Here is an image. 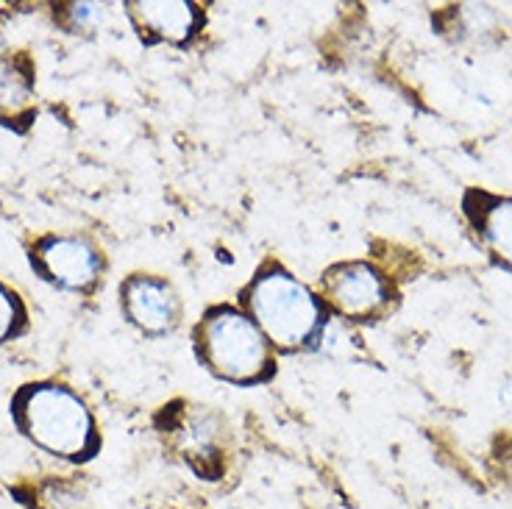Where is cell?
<instances>
[{
    "label": "cell",
    "mask_w": 512,
    "mask_h": 509,
    "mask_svg": "<svg viewBox=\"0 0 512 509\" xmlns=\"http://www.w3.org/2000/svg\"><path fill=\"white\" fill-rule=\"evenodd\" d=\"M34 95V78L26 59L0 51V115H20Z\"/></svg>",
    "instance_id": "30bf717a"
},
{
    "label": "cell",
    "mask_w": 512,
    "mask_h": 509,
    "mask_svg": "<svg viewBox=\"0 0 512 509\" xmlns=\"http://www.w3.org/2000/svg\"><path fill=\"white\" fill-rule=\"evenodd\" d=\"M128 14L140 34L151 42H173L181 45L201 28L204 14L195 3L187 0H148V3H128Z\"/></svg>",
    "instance_id": "ba28073f"
},
{
    "label": "cell",
    "mask_w": 512,
    "mask_h": 509,
    "mask_svg": "<svg viewBox=\"0 0 512 509\" xmlns=\"http://www.w3.org/2000/svg\"><path fill=\"white\" fill-rule=\"evenodd\" d=\"M167 437L192 471L201 473L204 479H218L226 429L212 409L190 404H184V409H173L167 415Z\"/></svg>",
    "instance_id": "5b68a950"
},
{
    "label": "cell",
    "mask_w": 512,
    "mask_h": 509,
    "mask_svg": "<svg viewBox=\"0 0 512 509\" xmlns=\"http://www.w3.org/2000/svg\"><path fill=\"white\" fill-rule=\"evenodd\" d=\"M12 412L20 432L53 457L87 459L98 451L90 409L64 384H26L14 395Z\"/></svg>",
    "instance_id": "7a4b0ae2"
},
{
    "label": "cell",
    "mask_w": 512,
    "mask_h": 509,
    "mask_svg": "<svg viewBox=\"0 0 512 509\" xmlns=\"http://www.w3.org/2000/svg\"><path fill=\"white\" fill-rule=\"evenodd\" d=\"M465 212L474 223L479 240L499 259L501 265L512 270V198H499L487 192H468Z\"/></svg>",
    "instance_id": "9c48e42d"
},
{
    "label": "cell",
    "mask_w": 512,
    "mask_h": 509,
    "mask_svg": "<svg viewBox=\"0 0 512 509\" xmlns=\"http://www.w3.org/2000/svg\"><path fill=\"white\" fill-rule=\"evenodd\" d=\"M34 268L42 279L59 284L64 290H87L101 273V254L90 240L73 234H51L42 237L31 251Z\"/></svg>",
    "instance_id": "8992f818"
},
{
    "label": "cell",
    "mask_w": 512,
    "mask_h": 509,
    "mask_svg": "<svg viewBox=\"0 0 512 509\" xmlns=\"http://www.w3.org/2000/svg\"><path fill=\"white\" fill-rule=\"evenodd\" d=\"M320 301L348 320H368L387 309L390 284L368 262H340L320 276Z\"/></svg>",
    "instance_id": "277c9868"
},
{
    "label": "cell",
    "mask_w": 512,
    "mask_h": 509,
    "mask_svg": "<svg viewBox=\"0 0 512 509\" xmlns=\"http://www.w3.org/2000/svg\"><path fill=\"white\" fill-rule=\"evenodd\" d=\"M120 298L126 318L145 334H167L179 323L181 304L165 279L137 273L120 287Z\"/></svg>",
    "instance_id": "52a82bcc"
},
{
    "label": "cell",
    "mask_w": 512,
    "mask_h": 509,
    "mask_svg": "<svg viewBox=\"0 0 512 509\" xmlns=\"http://www.w3.org/2000/svg\"><path fill=\"white\" fill-rule=\"evenodd\" d=\"M243 306L248 309V318L279 351L304 348L326 326L323 301L276 262H268L248 281L243 290Z\"/></svg>",
    "instance_id": "6da1fadb"
},
{
    "label": "cell",
    "mask_w": 512,
    "mask_h": 509,
    "mask_svg": "<svg viewBox=\"0 0 512 509\" xmlns=\"http://www.w3.org/2000/svg\"><path fill=\"white\" fill-rule=\"evenodd\" d=\"M195 354L215 376L234 384H259L273 376L268 337L234 306H212L195 329Z\"/></svg>",
    "instance_id": "3957f363"
},
{
    "label": "cell",
    "mask_w": 512,
    "mask_h": 509,
    "mask_svg": "<svg viewBox=\"0 0 512 509\" xmlns=\"http://www.w3.org/2000/svg\"><path fill=\"white\" fill-rule=\"evenodd\" d=\"M23 320H26V315H23V306L17 301V295L0 284V343L17 334Z\"/></svg>",
    "instance_id": "8fae6325"
}]
</instances>
